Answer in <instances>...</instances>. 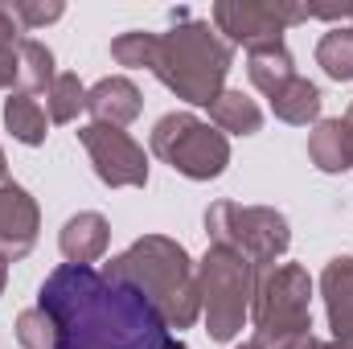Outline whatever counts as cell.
<instances>
[{"mask_svg":"<svg viewBox=\"0 0 353 349\" xmlns=\"http://www.w3.org/2000/svg\"><path fill=\"white\" fill-rule=\"evenodd\" d=\"M275 349H345V346H337V341H321L316 333H308V337H296V341H288V346H275Z\"/></svg>","mask_w":353,"mask_h":349,"instance_id":"4316f807","label":"cell"},{"mask_svg":"<svg viewBox=\"0 0 353 349\" xmlns=\"http://www.w3.org/2000/svg\"><path fill=\"white\" fill-rule=\"evenodd\" d=\"M111 279L132 283L161 317L169 329H189L201 317V292H197V267L189 259V251L165 239V235H144L136 239L123 255L107 263Z\"/></svg>","mask_w":353,"mask_h":349,"instance_id":"7a4b0ae2","label":"cell"},{"mask_svg":"<svg viewBox=\"0 0 353 349\" xmlns=\"http://www.w3.org/2000/svg\"><path fill=\"white\" fill-rule=\"evenodd\" d=\"M321 296L329 308V329L337 346L353 349V255H337L321 271Z\"/></svg>","mask_w":353,"mask_h":349,"instance_id":"8fae6325","label":"cell"},{"mask_svg":"<svg viewBox=\"0 0 353 349\" xmlns=\"http://www.w3.org/2000/svg\"><path fill=\"white\" fill-rule=\"evenodd\" d=\"M152 152L189 181H214L230 165V140L189 111H169L152 128Z\"/></svg>","mask_w":353,"mask_h":349,"instance_id":"52a82bcc","label":"cell"},{"mask_svg":"<svg viewBox=\"0 0 353 349\" xmlns=\"http://www.w3.org/2000/svg\"><path fill=\"white\" fill-rule=\"evenodd\" d=\"M316 66L333 83H353V29H329L316 41Z\"/></svg>","mask_w":353,"mask_h":349,"instance_id":"ffe728a7","label":"cell"},{"mask_svg":"<svg viewBox=\"0 0 353 349\" xmlns=\"http://www.w3.org/2000/svg\"><path fill=\"white\" fill-rule=\"evenodd\" d=\"M4 283H8V259L0 255V292H4Z\"/></svg>","mask_w":353,"mask_h":349,"instance_id":"83f0119b","label":"cell"},{"mask_svg":"<svg viewBox=\"0 0 353 349\" xmlns=\"http://www.w3.org/2000/svg\"><path fill=\"white\" fill-rule=\"evenodd\" d=\"M17 33H21V29H17V17L8 12V4H0V54H4V50H17V41H21Z\"/></svg>","mask_w":353,"mask_h":349,"instance_id":"d4e9b609","label":"cell"},{"mask_svg":"<svg viewBox=\"0 0 353 349\" xmlns=\"http://www.w3.org/2000/svg\"><path fill=\"white\" fill-rule=\"evenodd\" d=\"M345 123H350V132H353V103H350V111H345Z\"/></svg>","mask_w":353,"mask_h":349,"instance_id":"f1b7e54d","label":"cell"},{"mask_svg":"<svg viewBox=\"0 0 353 349\" xmlns=\"http://www.w3.org/2000/svg\"><path fill=\"white\" fill-rule=\"evenodd\" d=\"M54 54L50 46H41L37 37H21L17 41V87L21 94H37V90L54 87Z\"/></svg>","mask_w":353,"mask_h":349,"instance_id":"ac0fdd59","label":"cell"},{"mask_svg":"<svg viewBox=\"0 0 353 349\" xmlns=\"http://www.w3.org/2000/svg\"><path fill=\"white\" fill-rule=\"evenodd\" d=\"M308 21V4H288V0H218L214 4V29L226 33L230 46L263 50L283 46L288 25Z\"/></svg>","mask_w":353,"mask_h":349,"instance_id":"ba28073f","label":"cell"},{"mask_svg":"<svg viewBox=\"0 0 353 349\" xmlns=\"http://www.w3.org/2000/svg\"><path fill=\"white\" fill-rule=\"evenodd\" d=\"M239 349H259V346H255V341H247V346H239Z\"/></svg>","mask_w":353,"mask_h":349,"instance_id":"4dcf8cb0","label":"cell"},{"mask_svg":"<svg viewBox=\"0 0 353 349\" xmlns=\"http://www.w3.org/2000/svg\"><path fill=\"white\" fill-rule=\"evenodd\" d=\"M17 341L25 349H58V329L46 317V308H25L17 317Z\"/></svg>","mask_w":353,"mask_h":349,"instance_id":"603a6c76","label":"cell"},{"mask_svg":"<svg viewBox=\"0 0 353 349\" xmlns=\"http://www.w3.org/2000/svg\"><path fill=\"white\" fill-rule=\"evenodd\" d=\"M255 263H247L230 247H210L197 263V292H201V317L214 341H234L243 333V321L255 304Z\"/></svg>","mask_w":353,"mask_h":349,"instance_id":"277c9868","label":"cell"},{"mask_svg":"<svg viewBox=\"0 0 353 349\" xmlns=\"http://www.w3.org/2000/svg\"><path fill=\"white\" fill-rule=\"evenodd\" d=\"M37 308L54 321L58 349H189L132 283L94 267H54L37 292Z\"/></svg>","mask_w":353,"mask_h":349,"instance_id":"6da1fadb","label":"cell"},{"mask_svg":"<svg viewBox=\"0 0 353 349\" xmlns=\"http://www.w3.org/2000/svg\"><path fill=\"white\" fill-rule=\"evenodd\" d=\"M17 83V50H4L0 54V90H8Z\"/></svg>","mask_w":353,"mask_h":349,"instance_id":"484cf974","label":"cell"},{"mask_svg":"<svg viewBox=\"0 0 353 349\" xmlns=\"http://www.w3.org/2000/svg\"><path fill=\"white\" fill-rule=\"evenodd\" d=\"M4 128L12 132V140L37 148V144H46L50 115H46V107H41L33 94H21V90H17V94L4 99Z\"/></svg>","mask_w":353,"mask_h":349,"instance_id":"e0dca14e","label":"cell"},{"mask_svg":"<svg viewBox=\"0 0 353 349\" xmlns=\"http://www.w3.org/2000/svg\"><path fill=\"white\" fill-rule=\"evenodd\" d=\"M87 111H90V123L128 128L144 111V94L132 79H99L87 90Z\"/></svg>","mask_w":353,"mask_h":349,"instance_id":"7c38bea8","label":"cell"},{"mask_svg":"<svg viewBox=\"0 0 353 349\" xmlns=\"http://www.w3.org/2000/svg\"><path fill=\"white\" fill-rule=\"evenodd\" d=\"M79 140H83L90 165H94V177L103 185H111V189H140V185H148V157L123 128L87 123V128H79Z\"/></svg>","mask_w":353,"mask_h":349,"instance_id":"9c48e42d","label":"cell"},{"mask_svg":"<svg viewBox=\"0 0 353 349\" xmlns=\"http://www.w3.org/2000/svg\"><path fill=\"white\" fill-rule=\"evenodd\" d=\"M210 119H214V128L226 136H255L259 128H263V111H259V103L255 99H247L243 90H222L210 107Z\"/></svg>","mask_w":353,"mask_h":349,"instance_id":"9a60e30c","label":"cell"},{"mask_svg":"<svg viewBox=\"0 0 353 349\" xmlns=\"http://www.w3.org/2000/svg\"><path fill=\"white\" fill-rule=\"evenodd\" d=\"M247 74H251V83L271 94V90H279L288 79H296V62H292V54L283 50V46H263V50H247Z\"/></svg>","mask_w":353,"mask_h":349,"instance_id":"d6986e66","label":"cell"},{"mask_svg":"<svg viewBox=\"0 0 353 349\" xmlns=\"http://www.w3.org/2000/svg\"><path fill=\"white\" fill-rule=\"evenodd\" d=\"M8 12H12L25 29H41V25H50V21H58V17L66 12V4H62V0H12Z\"/></svg>","mask_w":353,"mask_h":349,"instance_id":"cb8c5ba5","label":"cell"},{"mask_svg":"<svg viewBox=\"0 0 353 349\" xmlns=\"http://www.w3.org/2000/svg\"><path fill=\"white\" fill-rule=\"evenodd\" d=\"M271 99V111H275V119H283V123H296V128H304V123H312L316 115H321V87L316 83H308V79H288L279 90H271L267 94Z\"/></svg>","mask_w":353,"mask_h":349,"instance_id":"2e32d148","label":"cell"},{"mask_svg":"<svg viewBox=\"0 0 353 349\" xmlns=\"http://www.w3.org/2000/svg\"><path fill=\"white\" fill-rule=\"evenodd\" d=\"M107 243H111V226L103 214L94 210H83L74 218H66L62 235H58V247H62V259L79 263V267H90L94 259L107 255Z\"/></svg>","mask_w":353,"mask_h":349,"instance_id":"4fadbf2b","label":"cell"},{"mask_svg":"<svg viewBox=\"0 0 353 349\" xmlns=\"http://www.w3.org/2000/svg\"><path fill=\"white\" fill-rule=\"evenodd\" d=\"M37 230H41V210L29 197V189L17 181H0V255L8 263L25 259L37 243Z\"/></svg>","mask_w":353,"mask_h":349,"instance_id":"30bf717a","label":"cell"},{"mask_svg":"<svg viewBox=\"0 0 353 349\" xmlns=\"http://www.w3.org/2000/svg\"><path fill=\"white\" fill-rule=\"evenodd\" d=\"M205 235H210V247H230L255 267H275V259L292 247L288 218L271 206L214 201L205 210Z\"/></svg>","mask_w":353,"mask_h":349,"instance_id":"8992f818","label":"cell"},{"mask_svg":"<svg viewBox=\"0 0 353 349\" xmlns=\"http://www.w3.org/2000/svg\"><path fill=\"white\" fill-rule=\"evenodd\" d=\"M234 62V46L210 29V21H181L169 33H157L152 74L193 107H210L222 90Z\"/></svg>","mask_w":353,"mask_h":349,"instance_id":"3957f363","label":"cell"},{"mask_svg":"<svg viewBox=\"0 0 353 349\" xmlns=\"http://www.w3.org/2000/svg\"><path fill=\"white\" fill-rule=\"evenodd\" d=\"M308 161L321 173H345L353 169V132L345 119H321L308 136Z\"/></svg>","mask_w":353,"mask_h":349,"instance_id":"5bb4252c","label":"cell"},{"mask_svg":"<svg viewBox=\"0 0 353 349\" xmlns=\"http://www.w3.org/2000/svg\"><path fill=\"white\" fill-rule=\"evenodd\" d=\"M83 107H87V87L79 83V74H58L54 87L46 90V115L54 123H70Z\"/></svg>","mask_w":353,"mask_h":349,"instance_id":"44dd1931","label":"cell"},{"mask_svg":"<svg viewBox=\"0 0 353 349\" xmlns=\"http://www.w3.org/2000/svg\"><path fill=\"white\" fill-rule=\"evenodd\" d=\"M111 58L119 66H132V70H152V62H157V33H144V29L119 33L111 41Z\"/></svg>","mask_w":353,"mask_h":349,"instance_id":"7402d4cb","label":"cell"},{"mask_svg":"<svg viewBox=\"0 0 353 349\" xmlns=\"http://www.w3.org/2000/svg\"><path fill=\"white\" fill-rule=\"evenodd\" d=\"M255 346L275 349L312 333V279L300 263H279L255 283Z\"/></svg>","mask_w":353,"mask_h":349,"instance_id":"5b68a950","label":"cell"},{"mask_svg":"<svg viewBox=\"0 0 353 349\" xmlns=\"http://www.w3.org/2000/svg\"><path fill=\"white\" fill-rule=\"evenodd\" d=\"M350 21H353V8H350ZM350 29H353V25H350Z\"/></svg>","mask_w":353,"mask_h":349,"instance_id":"1f68e13d","label":"cell"},{"mask_svg":"<svg viewBox=\"0 0 353 349\" xmlns=\"http://www.w3.org/2000/svg\"><path fill=\"white\" fill-rule=\"evenodd\" d=\"M4 169H8V165H4V152H0V181H4Z\"/></svg>","mask_w":353,"mask_h":349,"instance_id":"f546056e","label":"cell"}]
</instances>
